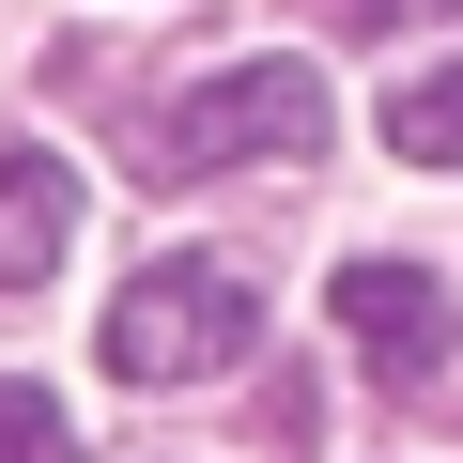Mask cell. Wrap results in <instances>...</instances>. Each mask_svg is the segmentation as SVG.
<instances>
[{
    "label": "cell",
    "instance_id": "cell-5",
    "mask_svg": "<svg viewBox=\"0 0 463 463\" xmlns=\"http://www.w3.org/2000/svg\"><path fill=\"white\" fill-rule=\"evenodd\" d=\"M386 155L402 170H463V62H432V78L386 93Z\"/></svg>",
    "mask_w": 463,
    "mask_h": 463
},
{
    "label": "cell",
    "instance_id": "cell-4",
    "mask_svg": "<svg viewBox=\"0 0 463 463\" xmlns=\"http://www.w3.org/2000/svg\"><path fill=\"white\" fill-rule=\"evenodd\" d=\"M78 248V170L47 139H0V294H47Z\"/></svg>",
    "mask_w": 463,
    "mask_h": 463
},
{
    "label": "cell",
    "instance_id": "cell-2",
    "mask_svg": "<svg viewBox=\"0 0 463 463\" xmlns=\"http://www.w3.org/2000/svg\"><path fill=\"white\" fill-rule=\"evenodd\" d=\"M263 355V294L232 279V263H139L109 294V371L124 386H216V371H248Z\"/></svg>",
    "mask_w": 463,
    "mask_h": 463
},
{
    "label": "cell",
    "instance_id": "cell-3",
    "mask_svg": "<svg viewBox=\"0 0 463 463\" xmlns=\"http://www.w3.org/2000/svg\"><path fill=\"white\" fill-rule=\"evenodd\" d=\"M340 340H355L386 386H417V371H448L463 309H448V279H432V263H340Z\"/></svg>",
    "mask_w": 463,
    "mask_h": 463
},
{
    "label": "cell",
    "instance_id": "cell-6",
    "mask_svg": "<svg viewBox=\"0 0 463 463\" xmlns=\"http://www.w3.org/2000/svg\"><path fill=\"white\" fill-rule=\"evenodd\" d=\"M0 463H78V417H62L32 371H0Z\"/></svg>",
    "mask_w": 463,
    "mask_h": 463
},
{
    "label": "cell",
    "instance_id": "cell-1",
    "mask_svg": "<svg viewBox=\"0 0 463 463\" xmlns=\"http://www.w3.org/2000/svg\"><path fill=\"white\" fill-rule=\"evenodd\" d=\"M294 155H325V78L309 62H216V78H185L155 109V170L170 185H201V170H294Z\"/></svg>",
    "mask_w": 463,
    "mask_h": 463
}]
</instances>
